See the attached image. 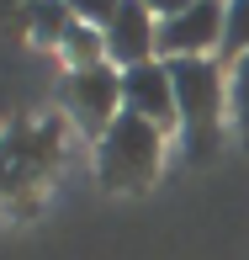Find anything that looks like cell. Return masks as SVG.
<instances>
[{
    "mask_svg": "<svg viewBox=\"0 0 249 260\" xmlns=\"http://www.w3.org/2000/svg\"><path fill=\"white\" fill-rule=\"evenodd\" d=\"M69 27H75V11L64 0H32L27 6V38L43 43V48H58Z\"/></svg>",
    "mask_w": 249,
    "mask_h": 260,
    "instance_id": "52a82bcc",
    "label": "cell"
},
{
    "mask_svg": "<svg viewBox=\"0 0 249 260\" xmlns=\"http://www.w3.org/2000/svg\"><path fill=\"white\" fill-rule=\"evenodd\" d=\"M144 6H149L154 16H159V21H170V16H181L186 6H196V0H144Z\"/></svg>",
    "mask_w": 249,
    "mask_h": 260,
    "instance_id": "7c38bea8",
    "label": "cell"
},
{
    "mask_svg": "<svg viewBox=\"0 0 249 260\" xmlns=\"http://www.w3.org/2000/svg\"><path fill=\"white\" fill-rule=\"evenodd\" d=\"M122 112L144 117L154 127H181L175 117V80H170V64L154 58V64H138V69H122Z\"/></svg>",
    "mask_w": 249,
    "mask_h": 260,
    "instance_id": "8992f818",
    "label": "cell"
},
{
    "mask_svg": "<svg viewBox=\"0 0 249 260\" xmlns=\"http://www.w3.org/2000/svg\"><path fill=\"white\" fill-rule=\"evenodd\" d=\"M58 53L69 58V69H96V64H106V38H101V27L75 21L64 32V43H58Z\"/></svg>",
    "mask_w": 249,
    "mask_h": 260,
    "instance_id": "ba28073f",
    "label": "cell"
},
{
    "mask_svg": "<svg viewBox=\"0 0 249 260\" xmlns=\"http://www.w3.org/2000/svg\"><path fill=\"white\" fill-rule=\"evenodd\" d=\"M223 53V0H196L159 21V58H212Z\"/></svg>",
    "mask_w": 249,
    "mask_h": 260,
    "instance_id": "5b68a950",
    "label": "cell"
},
{
    "mask_svg": "<svg viewBox=\"0 0 249 260\" xmlns=\"http://www.w3.org/2000/svg\"><path fill=\"white\" fill-rule=\"evenodd\" d=\"M106 38V64L112 69H138L159 58V16L144 6V0H122L117 16L101 27Z\"/></svg>",
    "mask_w": 249,
    "mask_h": 260,
    "instance_id": "277c9868",
    "label": "cell"
},
{
    "mask_svg": "<svg viewBox=\"0 0 249 260\" xmlns=\"http://www.w3.org/2000/svg\"><path fill=\"white\" fill-rule=\"evenodd\" d=\"M64 6L75 11V21H85V27H106L122 0H64Z\"/></svg>",
    "mask_w": 249,
    "mask_h": 260,
    "instance_id": "8fae6325",
    "label": "cell"
},
{
    "mask_svg": "<svg viewBox=\"0 0 249 260\" xmlns=\"http://www.w3.org/2000/svg\"><path fill=\"white\" fill-rule=\"evenodd\" d=\"M175 80V117L191 159H207L228 122V69L218 58H164Z\"/></svg>",
    "mask_w": 249,
    "mask_h": 260,
    "instance_id": "6da1fadb",
    "label": "cell"
},
{
    "mask_svg": "<svg viewBox=\"0 0 249 260\" xmlns=\"http://www.w3.org/2000/svg\"><path fill=\"white\" fill-rule=\"evenodd\" d=\"M249 53V0H223V64Z\"/></svg>",
    "mask_w": 249,
    "mask_h": 260,
    "instance_id": "9c48e42d",
    "label": "cell"
},
{
    "mask_svg": "<svg viewBox=\"0 0 249 260\" xmlns=\"http://www.w3.org/2000/svg\"><path fill=\"white\" fill-rule=\"evenodd\" d=\"M164 165V127L122 112L112 127L96 138V175L112 191H144Z\"/></svg>",
    "mask_w": 249,
    "mask_h": 260,
    "instance_id": "7a4b0ae2",
    "label": "cell"
},
{
    "mask_svg": "<svg viewBox=\"0 0 249 260\" xmlns=\"http://www.w3.org/2000/svg\"><path fill=\"white\" fill-rule=\"evenodd\" d=\"M64 112L75 117L80 133L101 138L122 117V69L96 64V69H69L64 75Z\"/></svg>",
    "mask_w": 249,
    "mask_h": 260,
    "instance_id": "3957f363",
    "label": "cell"
},
{
    "mask_svg": "<svg viewBox=\"0 0 249 260\" xmlns=\"http://www.w3.org/2000/svg\"><path fill=\"white\" fill-rule=\"evenodd\" d=\"M228 122L239 133V144L249 149V53L239 64H228Z\"/></svg>",
    "mask_w": 249,
    "mask_h": 260,
    "instance_id": "30bf717a",
    "label": "cell"
}]
</instances>
